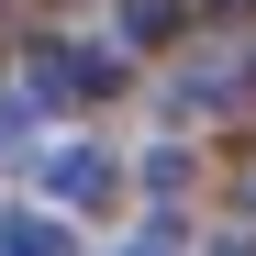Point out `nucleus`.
<instances>
[{
  "instance_id": "nucleus-7",
  "label": "nucleus",
  "mask_w": 256,
  "mask_h": 256,
  "mask_svg": "<svg viewBox=\"0 0 256 256\" xmlns=\"http://www.w3.org/2000/svg\"><path fill=\"white\" fill-rule=\"evenodd\" d=\"M212 256H256V245H245V234H223V245H212Z\"/></svg>"
},
{
  "instance_id": "nucleus-3",
  "label": "nucleus",
  "mask_w": 256,
  "mask_h": 256,
  "mask_svg": "<svg viewBox=\"0 0 256 256\" xmlns=\"http://www.w3.org/2000/svg\"><path fill=\"white\" fill-rule=\"evenodd\" d=\"M0 256H78L56 212H0Z\"/></svg>"
},
{
  "instance_id": "nucleus-5",
  "label": "nucleus",
  "mask_w": 256,
  "mask_h": 256,
  "mask_svg": "<svg viewBox=\"0 0 256 256\" xmlns=\"http://www.w3.org/2000/svg\"><path fill=\"white\" fill-rule=\"evenodd\" d=\"M145 190H190V145H156L145 156Z\"/></svg>"
},
{
  "instance_id": "nucleus-2",
  "label": "nucleus",
  "mask_w": 256,
  "mask_h": 256,
  "mask_svg": "<svg viewBox=\"0 0 256 256\" xmlns=\"http://www.w3.org/2000/svg\"><path fill=\"white\" fill-rule=\"evenodd\" d=\"M56 190H67L78 212H112V190H122V167H112L100 145H67V156H56Z\"/></svg>"
},
{
  "instance_id": "nucleus-1",
  "label": "nucleus",
  "mask_w": 256,
  "mask_h": 256,
  "mask_svg": "<svg viewBox=\"0 0 256 256\" xmlns=\"http://www.w3.org/2000/svg\"><path fill=\"white\" fill-rule=\"evenodd\" d=\"M22 78H34L45 100H112V90H122V56H100V45H34Z\"/></svg>"
},
{
  "instance_id": "nucleus-8",
  "label": "nucleus",
  "mask_w": 256,
  "mask_h": 256,
  "mask_svg": "<svg viewBox=\"0 0 256 256\" xmlns=\"http://www.w3.org/2000/svg\"><path fill=\"white\" fill-rule=\"evenodd\" d=\"M245 223H256V167H245Z\"/></svg>"
},
{
  "instance_id": "nucleus-6",
  "label": "nucleus",
  "mask_w": 256,
  "mask_h": 256,
  "mask_svg": "<svg viewBox=\"0 0 256 256\" xmlns=\"http://www.w3.org/2000/svg\"><path fill=\"white\" fill-rule=\"evenodd\" d=\"M122 256H178V212H156V223H145L134 245H122Z\"/></svg>"
},
{
  "instance_id": "nucleus-4",
  "label": "nucleus",
  "mask_w": 256,
  "mask_h": 256,
  "mask_svg": "<svg viewBox=\"0 0 256 256\" xmlns=\"http://www.w3.org/2000/svg\"><path fill=\"white\" fill-rule=\"evenodd\" d=\"M167 22H178V0H122V34H145V45H156Z\"/></svg>"
}]
</instances>
